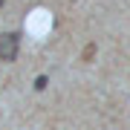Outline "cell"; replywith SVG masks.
Here are the masks:
<instances>
[{
  "mask_svg": "<svg viewBox=\"0 0 130 130\" xmlns=\"http://www.w3.org/2000/svg\"><path fill=\"white\" fill-rule=\"evenodd\" d=\"M18 52H20V32H3L0 35V61L12 64L18 61Z\"/></svg>",
  "mask_w": 130,
  "mask_h": 130,
  "instance_id": "6da1fadb",
  "label": "cell"
},
{
  "mask_svg": "<svg viewBox=\"0 0 130 130\" xmlns=\"http://www.w3.org/2000/svg\"><path fill=\"white\" fill-rule=\"evenodd\" d=\"M95 43H87V46H84V52H81V61H84V64H90V61H93L95 58Z\"/></svg>",
  "mask_w": 130,
  "mask_h": 130,
  "instance_id": "7a4b0ae2",
  "label": "cell"
},
{
  "mask_svg": "<svg viewBox=\"0 0 130 130\" xmlns=\"http://www.w3.org/2000/svg\"><path fill=\"white\" fill-rule=\"evenodd\" d=\"M46 84H49V78H46V75H38V78H35V90L41 93V90H46Z\"/></svg>",
  "mask_w": 130,
  "mask_h": 130,
  "instance_id": "3957f363",
  "label": "cell"
},
{
  "mask_svg": "<svg viewBox=\"0 0 130 130\" xmlns=\"http://www.w3.org/2000/svg\"><path fill=\"white\" fill-rule=\"evenodd\" d=\"M3 3H6V0H0V6H3Z\"/></svg>",
  "mask_w": 130,
  "mask_h": 130,
  "instance_id": "277c9868",
  "label": "cell"
}]
</instances>
